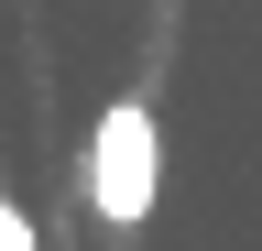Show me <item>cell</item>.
<instances>
[{
	"label": "cell",
	"instance_id": "obj_2",
	"mask_svg": "<svg viewBox=\"0 0 262 251\" xmlns=\"http://www.w3.org/2000/svg\"><path fill=\"white\" fill-rule=\"evenodd\" d=\"M0 251H33V218H22L11 197H0Z\"/></svg>",
	"mask_w": 262,
	"mask_h": 251
},
{
	"label": "cell",
	"instance_id": "obj_1",
	"mask_svg": "<svg viewBox=\"0 0 262 251\" xmlns=\"http://www.w3.org/2000/svg\"><path fill=\"white\" fill-rule=\"evenodd\" d=\"M153 164H164L153 109L120 99L110 120H98V153H88V208L110 218V230H142V208H153Z\"/></svg>",
	"mask_w": 262,
	"mask_h": 251
}]
</instances>
